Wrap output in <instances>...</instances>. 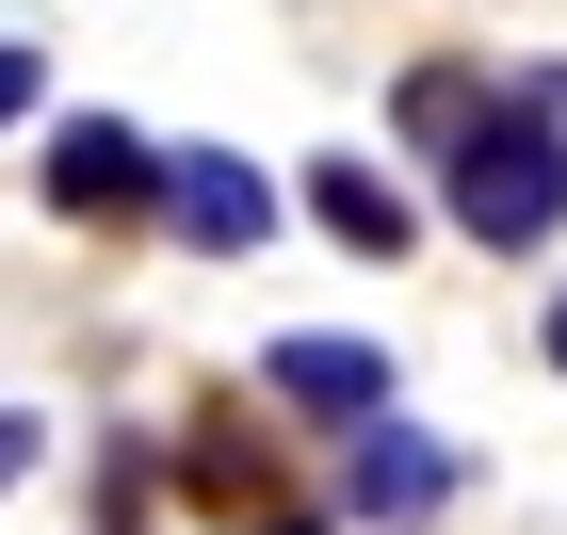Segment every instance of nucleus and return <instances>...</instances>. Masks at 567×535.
<instances>
[{
    "mask_svg": "<svg viewBox=\"0 0 567 535\" xmlns=\"http://www.w3.org/2000/svg\"><path fill=\"white\" fill-rule=\"evenodd\" d=\"M437 212L471 227L486 260H535V244L567 227V114L535 82H486L471 114L437 131Z\"/></svg>",
    "mask_w": 567,
    "mask_h": 535,
    "instance_id": "1",
    "label": "nucleus"
},
{
    "mask_svg": "<svg viewBox=\"0 0 567 535\" xmlns=\"http://www.w3.org/2000/svg\"><path fill=\"white\" fill-rule=\"evenodd\" d=\"M146 195H163V146H146L131 114H65V131H49V212L65 227H131Z\"/></svg>",
    "mask_w": 567,
    "mask_h": 535,
    "instance_id": "2",
    "label": "nucleus"
},
{
    "mask_svg": "<svg viewBox=\"0 0 567 535\" xmlns=\"http://www.w3.org/2000/svg\"><path fill=\"white\" fill-rule=\"evenodd\" d=\"M341 487H357L373 535H422L437 503H454V454H437L422 422H390V405H357V422H341Z\"/></svg>",
    "mask_w": 567,
    "mask_h": 535,
    "instance_id": "3",
    "label": "nucleus"
},
{
    "mask_svg": "<svg viewBox=\"0 0 567 535\" xmlns=\"http://www.w3.org/2000/svg\"><path fill=\"white\" fill-rule=\"evenodd\" d=\"M146 212H163L178 244H212V260H244V244L276 227V178H260V163H227V146H163V195H146Z\"/></svg>",
    "mask_w": 567,
    "mask_h": 535,
    "instance_id": "4",
    "label": "nucleus"
},
{
    "mask_svg": "<svg viewBox=\"0 0 567 535\" xmlns=\"http://www.w3.org/2000/svg\"><path fill=\"white\" fill-rule=\"evenodd\" d=\"M260 390H276V405H308V422L341 439L357 405H390V341H341V325H292V341L260 357Z\"/></svg>",
    "mask_w": 567,
    "mask_h": 535,
    "instance_id": "5",
    "label": "nucleus"
},
{
    "mask_svg": "<svg viewBox=\"0 0 567 535\" xmlns=\"http://www.w3.org/2000/svg\"><path fill=\"white\" fill-rule=\"evenodd\" d=\"M308 212H324V227H341V244H357V260H390V244H405V227H422V212H405V195H390V178H373V163H308Z\"/></svg>",
    "mask_w": 567,
    "mask_h": 535,
    "instance_id": "6",
    "label": "nucleus"
},
{
    "mask_svg": "<svg viewBox=\"0 0 567 535\" xmlns=\"http://www.w3.org/2000/svg\"><path fill=\"white\" fill-rule=\"evenodd\" d=\"M17 114H33V49L0 33V131H17Z\"/></svg>",
    "mask_w": 567,
    "mask_h": 535,
    "instance_id": "7",
    "label": "nucleus"
},
{
    "mask_svg": "<svg viewBox=\"0 0 567 535\" xmlns=\"http://www.w3.org/2000/svg\"><path fill=\"white\" fill-rule=\"evenodd\" d=\"M17 471H33V405H0V503H17Z\"/></svg>",
    "mask_w": 567,
    "mask_h": 535,
    "instance_id": "8",
    "label": "nucleus"
},
{
    "mask_svg": "<svg viewBox=\"0 0 567 535\" xmlns=\"http://www.w3.org/2000/svg\"><path fill=\"white\" fill-rule=\"evenodd\" d=\"M551 373H567V292H551Z\"/></svg>",
    "mask_w": 567,
    "mask_h": 535,
    "instance_id": "9",
    "label": "nucleus"
},
{
    "mask_svg": "<svg viewBox=\"0 0 567 535\" xmlns=\"http://www.w3.org/2000/svg\"><path fill=\"white\" fill-rule=\"evenodd\" d=\"M260 535H324V519H260Z\"/></svg>",
    "mask_w": 567,
    "mask_h": 535,
    "instance_id": "10",
    "label": "nucleus"
}]
</instances>
